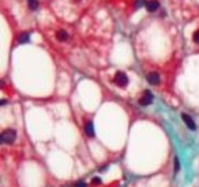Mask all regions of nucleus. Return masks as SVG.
Segmentation results:
<instances>
[{
    "mask_svg": "<svg viewBox=\"0 0 199 187\" xmlns=\"http://www.w3.org/2000/svg\"><path fill=\"white\" fill-rule=\"evenodd\" d=\"M85 133L89 138L94 137V126H93V122H87L85 124Z\"/></svg>",
    "mask_w": 199,
    "mask_h": 187,
    "instance_id": "nucleus-7",
    "label": "nucleus"
},
{
    "mask_svg": "<svg viewBox=\"0 0 199 187\" xmlns=\"http://www.w3.org/2000/svg\"><path fill=\"white\" fill-rule=\"evenodd\" d=\"M57 40L59 41H67L68 40V33L66 30H59L57 32Z\"/></svg>",
    "mask_w": 199,
    "mask_h": 187,
    "instance_id": "nucleus-8",
    "label": "nucleus"
},
{
    "mask_svg": "<svg viewBox=\"0 0 199 187\" xmlns=\"http://www.w3.org/2000/svg\"><path fill=\"white\" fill-rule=\"evenodd\" d=\"M92 183H93V184H101V183H102V180H101L98 176H96V178H93Z\"/></svg>",
    "mask_w": 199,
    "mask_h": 187,
    "instance_id": "nucleus-13",
    "label": "nucleus"
},
{
    "mask_svg": "<svg viewBox=\"0 0 199 187\" xmlns=\"http://www.w3.org/2000/svg\"><path fill=\"white\" fill-rule=\"evenodd\" d=\"M182 119H183V122L187 124V127L191 130V131H195L197 130V124H195V122H194V119L190 116V115H187V114H182Z\"/></svg>",
    "mask_w": 199,
    "mask_h": 187,
    "instance_id": "nucleus-4",
    "label": "nucleus"
},
{
    "mask_svg": "<svg viewBox=\"0 0 199 187\" xmlns=\"http://www.w3.org/2000/svg\"><path fill=\"white\" fill-rule=\"evenodd\" d=\"M29 40H30V36L27 34V33H22V34L19 36V43H21V44L29 43Z\"/></svg>",
    "mask_w": 199,
    "mask_h": 187,
    "instance_id": "nucleus-10",
    "label": "nucleus"
},
{
    "mask_svg": "<svg viewBox=\"0 0 199 187\" xmlns=\"http://www.w3.org/2000/svg\"><path fill=\"white\" fill-rule=\"evenodd\" d=\"M153 94H152V92L150 90H145V93H143V96L139 99V104L142 107H147V105H150V104L153 103Z\"/></svg>",
    "mask_w": 199,
    "mask_h": 187,
    "instance_id": "nucleus-3",
    "label": "nucleus"
},
{
    "mask_svg": "<svg viewBox=\"0 0 199 187\" xmlns=\"http://www.w3.org/2000/svg\"><path fill=\"white\" fill-rule=\"evenodd\" d=\"M192 38H194V41H195V43H197V44H199V30H195V32H194Z\"/></svg>",
    "mask_w": 199,
    "mask_h": 187,
    "instance_id": "nucleus-12",
    "label": "nucleus"
},
{
    "mask_svg": "<svg viewBox=\"0 0 199 187\" xmlns=\"http://www.w3.org/2000/svg\"><path fill=\"white\" fill-rule=\"evenodd\" d=\"M27 4L30 10H37L38 8V0H27Z\"/></svg>",
    "mask_w": 199,
    "mask_h": 187,
    "instance_id": "nucleus-9",
    "label": "nucleus"
},
{
    "mask_svg": "<svg viewBox=\"0 0 199 187\" xmlns=\"http://www.w3.org/2000/svg\"><path fill=\"white\" fill-rule=\"evenodd\" d=\"M146 8L150 13H153V11H157L160 8V3L157 2V0H150V2H146Z\"/></svg>",
    "mask_w": 199,
    "mask_h": 187,
    "instance_id": "nucleus-5",
    "label": "nucleus"
},
{
    "mask_svg": "<svg viewBox=\"0 0 199 187\" xmlns=\"http://www.w3.org/2000/svg\"><path fill=\"white\" fill-rule=\"evenodd\" d=\"M113 81H115V83L117 85V86H120V88H124V86H127V83H128V77H127L124 73L119 71V73H116Z\"/></svg>",
    "mask_w": 199,
    "mask_h": 187,
    "instance_id": "nucleus-2",
    "label": "nucleus"
},
{
    "mask_svg": "<svg viewBox=\"0 0 199 187\" xmlns=\"http://www.w3.org/2000/svg\"><path fill=\"white\" fill-rule=\"evenodd\" d=\"M6 103H7L6 100H2V101H0V104H2V105H6Z\"/></svg>",
    "mask_w": 199,
    "mask_h": 187,
    "instance_id": "nucleus-15",
    "label": "nucleus"
},
{
    "mask_svg": "<svg viewBox=\"0 0 199 187\" xmlns=\"http://www.w3.org/2000/svg\"><path fill=\"white\" fill-rule=\"evenodd\" d=\"M15 138H17V131L12 129H8L6 130V131L2 133V137H0V139H2L3 144H12L15 141Z\"/></svg>",
    "mask_w": 199,
    "mask_h": 187,
    "instance_id": "nucleus-1",
    "label": "nucleus"
},
{
    "mask_svg": "<svg viewBox=\"0 0 199 187\" xmlns=\"http://www.w3.org/2000/svg\"><path fill=\"white\" fill-rule=\"evenodd\" d=\"M75 187H86V183L85 182H79V183H77V184H75Z\"/></svg>",
    "mask_w": 199,
    "mask_h": 187,
    "instance_id": "nucleus-14",
    "label": "nucleus"
},
{
    "mask_svg": "<svg viewBox=\"0 0 199 187\" xmlns=\"http://www.w3.org/2000/svg\"><path fill=\"white\" fill-rule=\"evenodd\" d=\"M173 165H175V174H177L180 169V161H179V157H175L173 160Z\"/></svg>",
    "mask_w": 199,
    "mask_h": 187,
    "instance_id": "nucleus-11",
    "label": "nucleus"
},
{
    "mask_svg": "<svg viewBox=\"0 0 199 187\" xmlns=\"http://www.w3.org/2000/svg\"><path fill=\"white\" fill-rule=\"evenodd\" d=\"M147 81L150 85H158L160 83V75L157 73H149L147 74Z\"/></svg>",
    "mask_w": 199,
    "mask_h": 187,
    "instance_id": "nucleus-6",
    "label": "nucleus"
}]
</instances>
